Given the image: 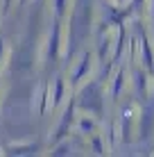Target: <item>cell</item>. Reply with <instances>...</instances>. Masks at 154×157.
<instances>
[{"mask_svg": "<svg viewBox=\"0 0 154 157\" xmlns=\"http://www.w3.org/2000/svg\"><path fill=\"white\" fill-rule=\"evenodd\" d=\"M77 125L82 132H93L95 128H98V121H95L93 116H79L77 118Z\"/></svg>", "mask_w": 154, "mask_h": 157, "instance_id": "obj_2", "label": "cell"}, {"mask_svg": "<svg viewBox=\"0 0 154 157\" xmlns=\"http://www.w3.org/2000/svg\"><path fill=\"white\" fill-rule=\"evenodd\" d=\"M14 0H5V12H9V7H12Z\"/></svg>", "mask_w": 154, "mask_h": 157, "instance_id": "obj_3", "label": "cell"}, {"mask_svg": "<svg viewBox=\"0 0 154 157\" xmlns=\"http://www.w3.org/2000/svg\"><path fill=\"white\" fill-rule=\"evenodd\" d=\"M20 2H27V0H20Z\"/></svg>", "mask_w": 154, "mask_h": 157, "instance_id": "obj_4", "label": "cell"}, {"mask_svg": "<svg viewBox=\"0 0 154 157\" xmlns=\"http://www.w3.org/2000/svg\"><path fill=\"white\" fill-rule=\"evenodd\" d=\"M91 71H93V52H86V55L79 59V64H77V71H75V75H73V84L84 82V80L91 75Z\"/></svg>", "mask_w": 154, "mask_h": 157, "instance_id": "obj_1", "label": "cell"}]
</instances>
